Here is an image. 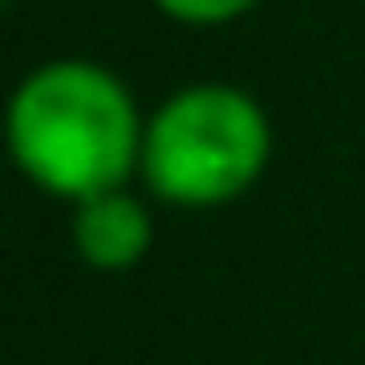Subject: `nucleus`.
<instances>
[{
    "label": "nucleus",
    "mask_w": 365,
    "mask_h": 365,
    "mask_svg": "<svg viewBox=\"0 0 365 365\" xmlns=\"http://www.w3.org/2000/svg\"><path fill=\"white\" fill-rule=\"evenodd\" d=\"M68 245L91 274H131L154 245L148 194H137L125 182V188H108V194L68 205Z\"/></svg>",
    "instance_id": "nucleus-3"
},
{
    "label": "nucleus",
    "mask_w": 365,
    "mask_h": 365,
    "mask_svg": "<svg viewBox=\"0 0 365 365\" xmlns=\"http://www.w3.org/2000/svg\"><path fill=\"white\" fill-rule=\"evenodd\" d=\"M143 125L131 86L97 57H51L34 63L6 108L11 165L51 200H91L137 182Z\"/></svg>",
    "instance_id": "nucleus-1"
},
{
    "label": "nucleus",
    "mask_w": 365,
    "mask_h": 365,
    "mask_svg": "<svg viewBox=\"0 0 365 365\" xmlns=\"http://www.w3.org/2000/svg\"><path fill=\"white\" fill-rule=\"evenodd\" d=\"M148 6L182 29H222V23H240L245 11H257L262 0H148Z\"/></svg>",
    "instance_id": "nucleus-4"
},
{
    "label": "nucleus",
    "mask_w": 365,
    "mask_h": 365,
    "mask_svg": "<svg viewBox=\"0 0 365 365\" xmlns=\"http://www.w3.org/2000/svg\"><path fill=\"white\" fill-rule=\"evenodd\" d=\"M274 160V125L245 86L194 80L148 108L137 182L177 211H222L262 182Z\"/></svg>",
    "instance_id": "nucleus-2"
}]
</instances>
